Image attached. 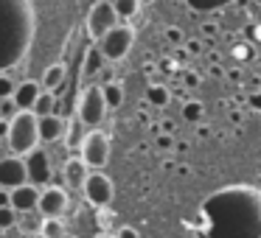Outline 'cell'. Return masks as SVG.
I'll return each mask as SVG.
<instances>
[{
    "mask_svg": "<svg viewBox=\"0 0 261 238\" xmlns=\"http://www.w3.org/2000/svg\"><path fill=\"white\" fill-rule=\"evenodd\" d=\"M87 168L90 165L85 163V157H70L68 163L62 165V180H65V188L68 191H82L85 188V180H87Z\"/></svg>",
    "mask_w": 261,
    "mask_h": 238,
    "instance_id": "cell-14",
    "label": "cell"
},
{
    "mask_svg": "<svg viewBox=\"0 0 261 238\" xmlns=\"http://www.w3.org/2000/svg\"><path fill=\"white\" fill-rule=\"evenodd\" d=\"M14 90H17V84H14V81L9 79L6 73H0V98H6V96H14Z\"/></svg>",
    "mask_w": 261,
    "mask_h": 238,
    "instance_id": "cell-28",
    "label": "cell"
},
{
    "mask_svg": "<svg viewBox=\"0 0 261 238\" xmlns=\"http://www.w3.org/2000/svg\"><path fill=\"white\" fill-rule=\"evenodd\" d=\"M37 124H40V143H57V140H65L68 135V121L62 118L59 112H51V115H37Z\"/></svg>",
    "mask_w": 261,
    "mask_h": 238,
    "instance_id": "cell-12",
    "label": "cell"
},
{
    "mask_svg": "<svg viewBox=\"0 0 261 238\" xmlns=\"http://www.w3.org/2000/svg\"><path fill=\"white\" fill-rule=\"evenodd\" d=\"M149 104H154V107H163V104H169V90H166L163 84H152L146 93Z\"/></svg>",
    "mask_w": 261,
    "mask_h": 238,
    "instance_id": "cell-26",
    "label": "cell"
},
{
    "mask_svg": "<svg viewBox=\"0 0 261 238\" xmlns=\"http://www.w3.org/2000/svg\"><path fill=\"white\" fill-rule=\"evenodd\" d=\"M65 84H68V65L65 62L51 65V68L45 70V76H42V87L57 93V90H62Z\"/></svg>",
    "mask_w": 261,
    "mask_h": 238,
    "instance_id": "cell-17",
    "label": "cell"
},
{
    "mask_svg": "<svg viewBox=\"0 0 261 238\" xmlns=\"http://www.w3.org/2000/svg\"><path fill=\"white\" fill-rule=\"evenodd\" d=\"M70 204V193L65 185H45L40 193V210L45 216H65Z\"/></svg>",
    "mask_w": 261,
    "mask_h": 238,
    "instance_id": "cell-11",
    "label": "cell"
},
{
    "mask_svg": "<svg viewBox=\"0 0 261 238\" xmlns=\"http://www.w3.org/2000/svg\"><path fill=\"white\" fill-rule=\"evenodd\" d=\"M118 23H121V17H118V12H115L113 0H96L90 6V14H87V34H90L93 42H98Z\"/></svg>",
    "mask_w": 261,
    "mask_h": 238,
    "instance_id": "cell-6",
    "label": "cell"
},
{
    "mask_svg": "<svg viewBox=\"0 0 261 238\" xmlns=\"http://www.w3.org/2000/svg\"><path fill=\"white\" fill-rule=\"evenodd\" d=\"M101 68H104V53H101V48H98V45H90V48H87V53H85V59H82V76H85V79H93V76H96Z\"/></svg>",
    "mask_w": 261,
    "mask_h": 238,
    "instance_id": "cell-18",
    "label": "cell"
},
{
    "mask_svg": "<svg viewBox=\"0 0 261 238\" xmlns=\"http://www.w3.org/2000/svg\"><path fill=\"white\" fill-rule=\"evenodd\" d=\"M0 232H3V230H0Z\"/></svg>",
    "mask_w": 261,
    "mask_h": 238,
    "instance_id": "cell-33",
    "label": "cell"
},
{
    "mask_svg": "<svg viewBox=\"0 0 261 238\" xmlns=\"http://www.w3.org/2000/svg\"><path fill=\"white\" fill-rule=\"evenodd\" d=\"M82 193H85V199L93 204V207L104 210V207H110L113 199H115V185H113V180H110L107 174H101V171L96 168L93 174H87Z\"/></svg>",
    "mask_w": 261,
    "mask_h": 238,
    "instance_id": "cell-7",
    "label": "cell"
},
{
    "mask_svg": "<svg viewBox=\"0 0 261 238\" xmlns=\"http://www.w3.org/2000/svg\"><path fill=\"white\" fill-rule=\"evenodd\" d=\"M118 235H121V238H135V235H138V230H132V227H124V230H121Z\"/></svg>",
    "mask_w": 261,
    "mask_h": 238,
    "instance_id": "cell-31",
    "label": "cell"
},
{
    "mask_svg": "<svg viewBox=\"0 0 261 238\" xmlns=\"http://www.w3.org/2000/svg\"><path fill=\"white\" fill-rule=\"evenodd\" d=\"M87 124L79 118V115H73V121H68V135H65V143H68L70 148H82V143H85L87 137Z\"/></svg>",
    "mask_w": 261,
    "mask_h": 238,
    "instance_id": "cell-19",
    "label": "cell"
},
{
    "mask_svg": "<svg viewBox=\"0 0 261 238\" xmlns=\"http://www.w3.org/2000/svg\"><path fill=\"white\" fill-rule=\"evenodd\" d=\"M23 157H25V168H29V182L45 188L48 182L54 180V168H51V157H48V152L42 146H34L29 154H23Z\"/></svg>",
    "mask_w": 261,
    "mask_h": 238,
    "instance_id": "cell-9",
    "label": "cell"
},
{
    "mask_svg": "<svg viewBox=\"0 0 261 238\" xmlns=\"http://www.w3.org/2000/svg\"><path fill=\"white\" fill-rule=\"evenodd\" d=\"M250 107H253L255 112H261V90H255L253 96H250Z\"/></svg>",
    "mask_w": 261,
    "mask_h": 238,
    "instance_id": "cell-29",
    "label": "cell"
},
{
    "mask_svg": "<svg viewBox=\"0 0 261 238\" xmlns=\"http://www.w3.org/2000/svg\"><path fill=\"white\" fill-rule=\"evenodd\" d=\"M141 3H143V6H152V3H154V0H141Z\"/></svg>",
    "mask_w": 261,
    "mask_h": 238,
    "instance_id": "cell-32",
    "label": "cell"
},
{
    "mask_svg": "<svg viewBox=\"0 0 261 238\" xmlns=\"http://www.w3.org/2000/svg\"><path fill=\"white\" fill-rule=\"evenodd\" d=\"M40 90H42V81L37 84V81H20L17 84V90H14V101H17V107L20 109H31L34 107V101H37V96H40Z\"/></svg>",
    "mask_w": 261,
    "mask_h": 238,
    "instance_id": "cell-16",
    "label": "cell"
},
{
    "mask_svg": "<svg viewBox=\"0 0 261 238\" xmlns=\"http://www.w3.org/2000/svg\"><path fill=\"white\" fill-rule=\"evenodd\" d=\"M104 98H107L110 109L121 107V101H124V90H121V84H115V81H110V84H104Z\"/></svg>",
    "mask_w": 261,
    "mask_h": 238,
    "instance_id": "cell-25",
    "label": "cell"
},
{
    "mask_svg": "<svg viewBox=\"0 0 261 238\" xmlns=\"http://www.w3.org/2000/svg\"><path fill=\"white\" fill-rule=\"evenodd\" d=\"M37 112L34 109H20L6 129V140L12 154H29L34 146H40V124H37Z\"/></svg>",
    "mask_w": 261,
    "mask_h": 238,
    "instance_id": "cell-3",
    "label": "cell"
},
{
    "mask_svg": "<svg viewBox=\"0 0 261 238\" xmlns=\"http://www.w3.org/2000/svg\"><path fill=\"white\" fill-rule=\"evenodd\" d=\"M82 157H85V163L90 165V168H104V165L110 163V137L104 135L101 129L93 126V129L87 132L85 143H82Z\"/></svg>",
    "mask_w": 261,
    "mask_h": 238,
    "instance_id": "cell-8",
    "label": "cell"
},
{
    "mask_svg": "<svg viewBox=\"0 0 261 238\" xmlns=\"http://www.w3.org/2000/svg\"><path fill=\"white\" fill-rule=\"evenodd\" d=\"M186 3L191 9H197V12H216V9H225L233 0H186Z\"/></svg>",
    "mask_w": 261,
    "mask_h": 238,
    "instance_id": "cell-24",
    "label": "cell"
},
{
    "mask_svg": "<svg viewBox=\"0 0 261 238\" xmlns=\"http://www.w3.org/2000/svg\"><path fill=\"white\" fill-rule=\"evenodd\" d=\"M113 6H115V12H118L121 20H132L143 3L141 0H113Z\"/></svg>",
    "mask_w": 261,
    "mask_h": 238,
    "instance_id": "cell-21",
    "label": "cell"
},
{
    "mask_svg": "<svg viewBox=\"0 0 261 238\" xmlns=\"http://www.w3.org/2000/svg\"><path fill=\"white\" fill-rule=\"evenodd\" d=\"M45 219L48 216L42 213L40 207H31V210H23L17 219V227L23 235H42V227H45Z\"/></svg>",
    "mask_w": 261,
    "mask_h": 238,
    "instance_id": "cell-15",
    "label": "cell"
},
{
    "mask_svg": "<svg viewBox=\"0 0 261 238\" xmlns=\"http://www.w3.org/2000/svg\"><path fill=\"white\" fill-rule=\"evenodd\" d=\"M0 204H12V188H0Z\"/></svg>",
    "mask_w": 261,
    "mask_h": 238,
    "instance_id": "cell-30",
    "label": "cell"
},
{
    "mask_svg": "<svg viewBox=\"0 0 261 238\" xmlns=\"http://www.w3.org/2000/svg\"><path fill=\"white\" fill-rule=\"evenodd\" d=\"M40 193H42V188L34 185V182H23V185L12 188V207L17 210V213L40 207Z\"/></svg>",
    "mask_w": 261,
    "mask_h": 238,
    "instance_id": "cell-13",
    "label": "cell"
},
{
    "mask_svg": "<svg viewBox=\"0 0 261 238\" xmlns=\"http://www.w3.org/2000/svg\"><path fill=\"white\" fill-rule=\"evenodd\" d=\"M65 224H62V216H48L45 219V227H42V235L45 238H62L65 235Z\"/></svg>",
    "mask_w": 261,
    "mask_h": 238,
    "instance_id": "cell-22",
    "label": "cell"
},
{
    "mask_svg": "<svg viewBox=\"0 0 261 238\" xmlns=\"http://www.w3.org/2000/svg\"><path fill=\"white\" fill-rule=\"evenodd\" d=\"M57 107H59V101H57V96H54V90H45V87H42L31 109H34L37 115H51V112H57Z\"/></svg>",
    "mask_w": 261,
    "mask_h": 238,
    "instance_id": "cell-20",
    "label": "cell"
},
{
    "mask_svg": "<svg viewBox=\"0 0 261 238\" xmlns=\"http://www.w3.org/2000/svg\"><path fill=\"white\" fill-rule=\"evenodd\" d=\"M96 45L101 48L104 59L118 62V59H124L126 53L132 51V45H135V28L129 25V20H121V23L115 25V28H110Z\"/></svg>",
    "mask_w": 261,
    "mask_h": 238,
    "instance_id": "cell-4",
    "label": "cell"
},
{
    "mask_svg": "<svg viewBox=\"0 0 261 238\" xmlns=\"http://www.w3.org/2000/svg\"><path fill=\"white\" fill-rule=\"evenodd\" d=\"M29 182V168H25L23 154H12V157L0 160V188H17Z\"/></svg>",
    "mask_w": 261,
    "mask_h": 238,
    "instance_id": "cell-10",
    "label": "cell"
},
{
    "mask_svg": "<svg viewBox=\"0 0 261 238\" xmlns=\"http://www.w3.org/2000/svg\"><path fill=\"white\" fill-rule=\"evenodd\" d=\"M34 34L31 0H0V70L25 56Z\"/></svg>",
    "mask_w": 261,
    "mask_h": 238,
    "instance_id": "cell-2",
    "label": "cell"
},
{
    "mask_svg": "<svg viewBox=\"0 0 261 238\" xmlns=\"http://www.w3.org/2000/svg\"><path fill=\"white\" fill-rule=\"evenodd\" d=\"M211 232L219 235H261V193L253 188H225L202 204Z\"/></svg>",
    "mask_w": 261,
    "mask_h": 238,
    "instance_id": "cell-1",
    "label": "cell"
},
{
    "mask_svg": "<svg viewBox=\"0 0 261 238\" xmlns=\"http://www.w3.org/2000/svg\"><path fill=\"white\" fill-rule=\"evenodd\" d=\"M202 112H205V109H202V104H199V101H188L186 107H182V118H186L188 124L199 121V118H202Z\"/></svg>",
    "mask_w": 261,
    "mask_h": 238,
    "instance_id": "cell-27",
    "label": "cell"
},
{
    "mask_svg": "<svg viewBox=\"0 0 261 238\" xmlns=\"http://www.w3.org/2000/svg\"><path fill=\"white\" fill-rule=\"evenodd\" d=\"M107 109H110V104H107V98H104V87L90 84L85 93H82L79 107H76V115H79V118L93 129V126L104 124V118H107Z\"/></svg>",
    "mask_w": 261,
    "mask_h": 238,
    "instance_id": "cell-5",
    "label": "cell"
},
{
    "mask_svg": "<svg viewBox=\"0 0 261 238\" xmlns=\"http://www.w3.org/2000/svg\"><path fill=\"white\" fill-rule=\"evenodd\" d=\"M17 219H20V213L12 207V204H0V230L3 232H9L12 227H17Z\"/></svg>",
    "mask_w": 261,
    "mask_h": 238,
    "instance_id": "cell-23",
    "label": "cell"
}]
</instances>
